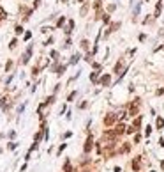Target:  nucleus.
Here are the masks:
<instances>
[{
    "mask_svg": "<svg viewBox=\"0 0 164 172\" xmlns=\"http://www.w3.org/2000/svg\"><path fill=\"white\" fill-rule=\"evenodd\" d=\"M92 147H94V137L88 135L87 142H85V153H90V151H92Z\"/></svg>",
    "mask_w": 164,
    "mask_h": 172,
    "instance_id": "obj_3",
    "label": "nucleus"
},
{
    "mask_svg": "<svg viewBox=\"0 0 164 172\" xmlns=\"http://www.w3.org/2000/svg\"><path fill=\"white\" fill-rule=\"evenodd\" d=\"M16 146H18L16 142H11V144H9V149H16Z\"/></svg>",
    "mask_w": 164,
    "mask_h": 172,
    "instance_id": "obj_26",
    "label": "nucleus"
},
{
    "mask_svg": "<svg viewBox=\"0 0 164 172\" xmlns=\"http://www.w3.org/2000/svg\"><path fill=\"white\" fill-rule=\"evenodd\" d=\"M11 67H12V62H11V60H9V62H7V64H6V71H9Z\"/></svg>",
    "mask_w": 164,
    "mask_h": 172,
    "instance_id": "obj_23",
    "label": "nucleus"
},
{
    "mask_svg": "<svg viewBox=\"0 0 164 172\" xmlns=\"http://www.w3.org/2000/svg\"><path fill=\"white\" fill-rule=\"evenodd\" d=\"M161 9H162V4L159 2V4H157V7H155V16H159V14H161Z\"/></svg>",
    "mask_w": 164,
    "mask_h": 172,
    "instance_id": "obj_10",
    "label": "nucleus"
},
{
    "mask_svg": "<svg viewBox=\"0 0 164 172\" xmlns=\"http://www.w3.org/2000/svg\"><path fill=\"white\" fill-rule=\"evenodd\" d=\"M64 71H65V66H60L58 69H57V75H62Z\"/></svg>",
    "mask_w": 164,
    "mask_h": 172,
    "instance_id": "obj_14",
    "label": "nucleus"
},
{
    "mask_svg": "<svg viewBox=\"0 0 164 172\" xmlns=\"http://www.w3.org/2000/svg\"><path fill=\"white\" fill-rule=\"evenodd\" d=\"M74 98H76V90H74V92H71V94H69V98H67V99H69V101H72V99H74Z\"/></svg>",
    "mask_w": 164,
    "mask_h": 172,
    "instance_id": "obj_19",
    "label": "nucleus"
},
{
    "mask_svg": "<svg viewBox=\"0 0 164 172\" xmlns=\"http://www.w3.org/2000/svg\"><path fill=\"white\" fill-rule=\"evenodd\" d=\"M138 107H140V98H136V99H134V103L131 105L127 115H131V117H136V115H138Z\"/></svg>",
    "mask_w": 164,
    "mask_h": 172,
    "instance_id": "obj_1",
    "label": "nucleus"
},
{
    "mask_svg": "<svg viewBox=\"0 0 164 172\" xmlns=\"http://www.w3.org/2000/svg\"><path fill=\"white\" fill-rule=\"evenodd\" d=\"M78 59H79V55H72V59H71V64H76Z\"/></svg>",
    "mask_w": 164,
    "mask_h": 172,
    "instance_id": "obj_13",
    "label": "nucleus"
},
{
    "mask_svg": "<svg viewBox=\"0 0 164 172\" xmlns=\"http://www.w3.org/2000/svg\"><path fill=\"white\" fill-rule=\"evenodd\" d=\"M21 32H23V27H21V25H18V27H16V34H21Z\"/></svg>",
    "mask_w": 164,
    "mask_h": 172,
    "instance_id": "obj_21",
    "label": "nucleus"
},
{
    "mask_svg": "<svg viewBox=\"0 0 164 172\" xmlns=\"http://www.w3.org/2000/svg\"><path fill=\"white\" fill-rule=\"evenodd\" d=\"M132 126H134L136 130H140V128H141V115H138V117L134 119V123H132Z\"/></svg>",
    "mask_w": 164,
    "mask_h": 172,
    "instance_id": "obj_7",
    "label": "nucleus"
},
{
    "mask_svg": "<svg viewBox=\"0 0 164 172\" xmlns=\"http://www.w3.org/2000/svg\"><path fill=\"white\" fill-rule=\"evenodd\" d=\"M30 55H32V46H28V48H27V52H25V55H23V64H27V62H28Z\"/></svg>",
    "mask_w": 164,
    "mask_h": 172,
    "instance_id": "obj_6",
    "label": "nucleus"
},
{
    "mask_svg": "<svg viewBox=\"0 0 164 172\" xmlns=\"http://www.w3.org/2000/svg\"><path fill=\"white\" fill-rule=\"evenodd\" d=\"M87 11H88V6H83L81 7V16H85V14H87Z\"/></svg>",
    "mask_w": 164,
    "mask_h": 172,
    "instance_id": "obj_17",
    "label": "nucleus"
},
{
    "mask_svg": "<svg viewBox=\"0 0 164 172\" xmlns=\"http://www.w3.org/2000/svg\"><path fill=\"white\" fill-rule=\"evenodd\" d=\"M140 140H141V135H140V133H136V135H134V144H138Z\"/></svg>",
    "mask_w": 164,
    "mask_h": 172,
    "instance_id": "obj_16",
    "label": "nucleus"
},
{
    "mask_svg": "<svg viewBox=\"0 0 164 172\" xmlns=\"http://www.w3.org/2000/svg\"><path fill=\"white\" fill-rule=\"evenodd\" d=\"M125 131H127V133H136V128H134V126H129Z\"/></svg>",
    "mask_w": 164,
    "mask_h": 172,
    "instance_id": "obj_15",
    "label": "nucleus"
},
{
    "mask_svg": "<svg viewBox=\"0 0 164 172\" xmlns=\"http://www.w3.org/2000/svg\"><path fill=\"white\" fill-rule=\"evenodd\" d=\"M99 82H101V85H102V87H108V85L111 83V76H110V75H104Z\"/></svg>",
    "mask_w": 164,
    "mask_h": 172,
    "instance_id": "obj_5",
    "label": "nucleus"
},
{
    "mask_svg": "<svg viewBox=\"0 0 164 172\" xmlns=\"http://www.w3.org/2000/svg\"><path fill=\"white\" fill-rule=\"evenodd\" d=\"M16 44H18V41H16V39H12V41H11V44H9V46H11V48H16Z\"/></svg>",
    "mask_w": 164,
    "mask_h": 172,
    "instance_id": "obj_25",
    "label": "nucleus"
},
{
    "mask_svg": "<svg viewBox=\"0 0 164 172\" xmlns=\"http://www.w3.org/2000/svg\"><path fill=\"white\" fill-rule=\"evenodd\" d=\"M117 119H118L117 114H108V115L104 117V124L106 126H113L115 123H117Z\"/></svg>",
    "mask_w": 164,
    "mask_h": 172,
    "instance_id": "obj_2",
    "label": "nucleus"
},
{
    "mask_svg": "<svg viewBox=\"0 0 164 172\" xmlns=\"http://www.w3.org/2000/svg\"><path fill=\"white\" fill-rule=\"evenodd\" d=\"M64 172H71V163H69V161H65V165H64Z\"/></svg>",
    "mask_w": 164,
    "mask_h": 172,
    "instance_id": "obj_11",
    "label": "nucleus"
},
{
    "mask_svg": "<svg viewBox=\"0 0 164 172\" xmlns=\"http://www.w3.org/2000/svg\"><path fill=\"white\" fill-rule=\"evenodd\" d=\"M90 80H92V82H97V80H99V73L97 71L92 73V75H90Z\"/></svg>",
    "mask_w": 164,
    "mask_h": 172,
    "instance_id": "obj_9",
    "label": "nucleus"
},
{
    "mask_svg": "<svg viewBox=\"0 0 164 172\" xmlns=\"http://www.w3.org/2000/svg\"><path fill=\"white\" fill-rule=\"evenodd\" d=\"M161 169H162V170H164V161H161Z\"/></svg>",
    "mask_w": 164,
    "mask_h": 172,
    "instance_id": "obj_28",
    "label": "nucleus"
},
{
    "mask_svg": "<svg viewBox=\"0 0 164 172\" xmlns=\"http://www.w3.org/2000/svg\"><path fill=\"white\" fill-rule=\"evenodd\" d=\"M64 21H65V18H60V20H58V23H57V25H58V27H62V25H64Z\"/></svg>",
    "mask_w": 164,
    "mask_h": 172,
    "instance_id": "obj_27",
    "label": "nucleus"
},
{
    "mask_svg": "<svg viewBox=\"0 0 164 172\" xmlns=\"http://www.w3.org/2000/svg\"><path fill=\"white\" fill-rule=\"evenodd\" d=\"M120 69H122V60H120V62H117V66H115V73H118Z\"/></svg>",
    "mask_w": 164,
    "mask_h": 172,
    "instance_id": "obj_12",
    "label": "nucleus"
},
{
    "mask_svg": "<svg viewBox=\"0 0 164 172\" xmlns=\"http://www.w3.org/2000/svg\"><path fill=\"white\" fill-rule=\"evenodd\" d=\"M81 48L83 50H88V41H81Z\"/></svg>",
    "mask_w": 164,
    "mask_h": 172,
    "instance_id": "obj_18",
    "label": "nucleus"
},
{
    "mask_svg": "<svg viewBox=\"0 0 164 172\" xmlns=\"http://www.w3.org/2000/svg\"><path fill=\"white\" fill-rule=\"evenodd\" d=\"M41 137H42V131H39V133L35 135V142H39V140H41Z\"/></svg>",
    "mask_w": 164,
    "mask_h": 172,
    "instance_id": "obj_20",
    "label": "nucleus"
},
{
    "mask_svg": "<svg viewBox=\"0 0 164 172\" xmlns=\"http://www.w3.org/2000/svg\"><path fill=\"white\" fill-rule=\"evenodd\" d=\"M7 14H6V11H4V9H2V7H0V18H6Z\"/></svg>",
    "mask_w": 164,
    "mask_h": 172,
    "instance_id": "obj_24",
    "label": "nucleus"
},
{
    "mask_svg": "<svg viewBox=\"0 0 164 172\" xmlns=\"http://www.w3.org/2000/svg\"><path fill=\"white\" fill-rule=\"evenodd\" d=\"M150 133H152V126H147V131H145V135H150Z\"/></svg>",
    "mask_w": 164,
    "mask_h": 172,
    "instance_id": "obj_22",
    "label": "nucleus"
},
{
    "mask_svg": "<svg viewBox=\"0 0 164 172\" xmlns=\"http://www.w3.org/2000/svg\"><path fill=\"white\" fill-rule=\"evenodd\" d=\"M132 169H134L136 172L141 170V156H138V158H134V160H132Z\"/></svg>",
    "mask_w": 164,
    "mask_h": 172,
    "instance_id": "obj_4",
    "label": "nucleus"
},
{
    "mask_svg": "<svg viewBox=\"0 0 164 172\" xmlns=\"http://www.w3.org/2000/svg\"><path fill=\"white\" fill-rule=\"evenodd\" d=\"M155 126H157V130H161V128L164 126V119H162V117H159V119H157V123H155Z\"/></svg>",
    "mask_w": 164,
    "mask_h": 172,
    "instance_id": "obj_8",
    "label": "nucleus"
}]
</instances>
